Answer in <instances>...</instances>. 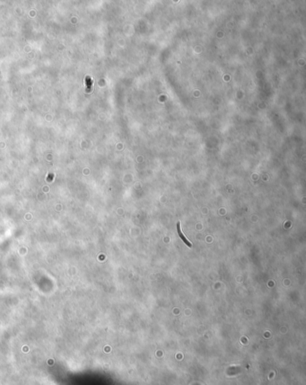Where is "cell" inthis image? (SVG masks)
I'll list each match as a JSON object with an SVG mask.
<instances>
[{
	"label": "cell",
	"mask_w": 306,
	"mask_h": 385,
	"mask_svg": "<svg viewBox=\"0 0 306 385\" xmlns=\"http://www.w3.org/2000/svg\"><path fill=\"white\" fill-rule=\"evenodd\" d=\"M177 231H178V232H179V235H180V237H181V239H182L183 241H184V243H185L186 245L188 246V247H191V246H192V244L190 243L189 240L186 239L185 236L182 234V231H181V223H177Z\"/></svg>",
	"instance_id": "obj_1"
}]
</instances>
